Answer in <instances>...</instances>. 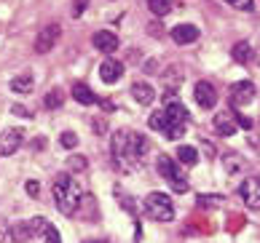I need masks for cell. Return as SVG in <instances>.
Returning <instances> with one entry per match:
<instances>
[{"instance_id": "obj_1", "label": "cell", "mask_w": 260, "mask_h": 243, "mask_svg": "<svg viewBox=\"0 0 260 243\" xmlns=\"http://www.w3.org/2000/svg\"><path fill=\"white\" fill-rule=\"evenodd\" d=\"M110 152H113L115 166L121 171H134L137 166H142V158L148 155V139L142 134L121 129L110 139Z\"/></svg>"}, {"instance_id": "obj_2", "label": "cell", "mask_w": 260, "mask_h": 243, "mask_svg": "<svg viewBox=\"0 0 260 243\" xmlns=\"http://www.w3.org/2000/svg\"><path fill=\"white\" fill-rule=\"evenodd\" d=\"M54 200H56V209H59L64 217H73L75 211L81 206V192H78V184L70 174H59V177L54 179Z\"/></svg>"}, {"instance_id": "obj_3", "label": "cell", "mask_w": 260, "mask_h": 243, "mask_svg": "<svg viewBox=\"0 0 260 243\" xmlns=\"http://www.w3.org/2000/svg\"><path fill=\"white\" fill-rule=\"evenodd\" d=\"M145 214L156 222H172L175 219V206L167 192H150L145 198Z\"/></svg>"}, {"instance_id": "obj_4", "label": "cell", "mask_w": 260, "mask_h": 243, "mask_svg": "<svg viewBox=\"0 0 260 243\" xmlns=\"http://www.w3.org/2000/svg\"><path fill=\"white\" fill-rule=\"evenodd\" d=\"M167 139H177V137H182L185 134V123H188V110L182 107L177 99H169V104H167Z\"/></svg>"}, {"instance_id": "obj_5", "label": "cell", "mask_w": 260, "mask_h": 243, "mask_svg": "<svg viewBox=\"0 0 260 243\" xmlns=\"http://www.w3.org/2000/svg\"><path fill=\"white\" fill-rule=\"evenodd\" d=\"M156 166H158V174H161V177L172 184V190H175V192H188V179L180 174L177 163L172 160L169 155H158Z\"/></svg>"}, {"instance_id": "obj_6", "label": "cell", "mask_w": 260, "mask_h": 243, "mask_svg": "<svg viewBox=\"0 0 260 243\" xmlns=\"http://www.w3.org/2000/svg\"><path fill=\"white\" fill-rule=\"evenodd\" d=\"M59 35H62V27L59 24H46L41 32H38V37H35V51L38 54H49L51 48L56 46V40H59Z\"/></svg>"}, {"instance_id": "obj_7", "label": "cell", "mask_w": 260, "mask_h": 243, "mask_svg": "<svg viewBox=\"0 0 260 243\" xmlns=\"http://www.w3.org/2000/svg\"><path fill=\"white\" fill-rule=\"evenodd\" d=\"M239 195H242L244 206L257 211L260 209V177H249L242 182V187H239Z\"/></svg>"}, {"instance_id": "obj_8", "label": "cell", "mask_w": 260, "mask_h": 243, "mask_svg": "<svg viewBox=\"0 0 260 243\" xmlns=\"http://www.w3.org/2000/svg\"><path fill=\"white\" fill-rule=\"evenodd\" d=\"M22 129H6L0 134V155L8 158V155H14L19 147H22Z\"/></svg>"}, {"instance_id": "obj_9", "label": "cell", "mask_w": 260, "mask_h": 243, "mask_svg": "<svg viewBox=\"0 0 260 243\" xmlns=\"http://www.w3.org/2000/svg\"><path fill=\"white\" fill-rule=\"evenodd\" d=\"M252 99H255V86L249 80H239V83L231 86V102L236 107H247Z\"/></svg>"}, {"instance_id": "obj_10", "label": "cell", "mask_w": 260, "mask_h": 243, "mask_svg": "<svg viewBox=\"0 0 260 243\" xmlns=\"http://www.w3.org/2000/svg\"><path fill=\"white\" fill-rule=\"evenodd\" d=\"M193 94H196L199 107H204V110H212V107L217 104V91H215V86H212L209 80H199Z\"/></svg>"}, {"instance_id": "obj_11", "label": "cell", "mask_w": 260, "mask_h": 243, "mask_svg": "<svg viewBox=\"0 0 260 243\" xmlns=\"http://www.w3.org/2000/svg\"><path fill=\"white\" fill-rule=\"evenodd\" d=\"M91 43H94V48H97V51H102V54H113V51H118V35L110 32V30H100V32H94Z\"/></svg>"}, {"instance_id": "obj_12", "label": "cell", "mask_w": 260, "mask_h": 243, "mask_svg": "<svg viewBox=\"0 0 260 243\" xmlns=\"http://www.w3.org/2000/svg\"><path fill=\"white\" fill-rule=\"evenodd\" d=\"M199 27L196 24H177L172 27V40H175L177 46H188V43H196L199 40Z\"/></svg>"}, {"instance_id": "obj_13", "label": "cell", "mask_w": 260, "mask_h": 243, "mask_svg": "<svg viewBox=\"0 0 260 243\" xmlns=\"http://www.w3.org/2000/svg\"><path fill=\"white\" fill-rule=\"evenodd\" d=\"M239 129V118L234 112H220L215 115V131L220 134V137H234Z\"/></svg>"}, {"instance_id": "obj_14", "label": "cell", "mask_w": 260, "mask_h": 243, "mask_svg": "<svg viewBox=\"0 0 260 243\" xmlns=\"http://www.w3.org/2000/svg\"><path fill=\"white\" fill-rule=\"evenodd\" d=\"M100 77L105 83H118L121 77H123V64L118 59H105L100 64Z\"/></svg>"}, {"instance_id": "obj_15", "label": "cell", "mask_w": 260, "mask_h": 243, "mask_svg": "<svg viewBox=\"0 0 260 243\" xmlns=\"http://www.w3.org/2000/svg\"><path fill=\"white\" fill-rule=\"evenodd\" d=\"M132 96H134L137 104H153V99H156V89H153L150 83H145V80H137L132 86Z\"/></svg>"}, {"instance_id": "obj_16", "label": "cell", "mask_w": 260, "mask_h": 243, "mask_svg": "<svg viewBox=\"0 0 260 243\" xmlns=\"http://www.w3.org/2000/svg\"><path fill=\"white\" fill-rule=\"evenodd\" d=\"M32 89H35V77L30 72H22V75L11 77V91L14 94H30Z\"/></svg>"}, {"instance_id": "obj_17", "label": "cell", "mask_w": 260, "mask_h": 243, "mask_svg": "<svg viewBox=\"0 0 260 243\" xmlns=\"http://www.w3.org/2000/svg\"><path fill=\"white\" fill-rule=\"evenodd\" d=\"M73 99L81 102V104H94V102H97V96H94V91L86 83H75L73 86Z\"/></svg>"}, {"instance_id": "obj_18", "label": "cell", "mask_w": 260, "mask_h": 243, "mask_svg": "<svg viewBox=\"0 0 260 243\" xmlns=\"http://www.w3.org/2000/svg\"><path fill=\"white\" fill-rule=\"evenodd\" d=\"M11 240L16 243H24L32 238V230H30V222H16V225H11V235H8Z\"/></svg>"}, {"instance_id": "obj_19", "label": "cell", "mask_w": 260, "mask_h": 243, "mask_svg": "<svg viewBox=\"0 0 260 243\" xmlns=\"http://www.w3.org/2000/svg\"><path fill=\"white\" fill-rule=\"evenodd\" d=\"M231 56H234L239 64H247V62H252V48H249V43H236Z\"/></svg>"}, {"instance_id": "obj_20", "label": "cell", "mask_w": 260, "mask_h": 243, "mask_svg": "<svg viewBox=\"0 0 260 243\" xmlns=\"http://www.w3.org/2000/svg\"><path fill=\"white\" fill-rule=\"evenodd\" d=\"M148 8H150V14L153 16H167L169 11H172V3L169 0H148Z\"/></svg>"}, {"instance_id": "obj_21", "label": "cell", "mask_w": 260, "mask_h": 243, "mask_svg": "<svg viewBox=\"0 0 260 243\" xmlns=\"http://www.w3.org/2000/svg\"><path fill=\"white\" fill-rule=\"evenodd\" d=\"M177 158H180V163H185V166H193V163L199 160V152H196V147L182 144V147L177 150Z\"/></svg>"}, {"instance_id": "obj_22", "label": "cell", "mask_w": 260, "mask_h": 243, "mask_svg": "<svg viewBox=\"0 0 260 243\" xmlns=\"http://www.w3.org/2000/svg\"><path fill=\"white\" fill-rule=\"evenodd\" d=\"M46 107L49 110H56V107H62V102H64V94H62V89H51L49 94H46Z\"/></svg>"}, {"instance_id": "obj_23", "label": "cell", "mask_w": 260, "mask_h": 243, "mask_svg": "<svg viewBox=\"0 0 260 243\" xmlns=\"http://www.w3.org/2000/svg\"><path fill=\"white\" fill-rule=\"evenodd\" d=\"M148 126H150V129L153 131H167V112H153L150 115V118H148Z\"/></svg>"}, {"instance_id": "obj_24", "label": "cell", "mask_w": 260, "mask_h": 243, "mask_svg": "<svg viewBox=\"0 0 260 243\" xmlns=\"http://www.w3.org/2000/svg\"><path fill=\"white\" fill-rule=\"evenodd\" d=\"M67 169L70 171H86V155H73V158L67 160Z\"/></svg>"}, {"instance_id": "obj_25", "label": "cell", "mask_w": 260, "mask_h": 243, "mask_svg": "<svg viewBox=\"0 0 260 243\" xmlns=\"http://www.w3.org/2000/svg\"><path fill=\"white\" fill-rule=\"evenodd\" d=\"M59 144H62L64 150H73V147H78V137H75L73 131H64L62 139H59Z\"/></svg>"}, {"instance_id": "obj_26", "label": "cell", "mask_w": 260, "mask_h": 243, "mask_svg": "<svg viewBox=\"0 0 260 243\" xmlns=\"http://www.w3.org/2000/svg\"><path fill=\"white\" fill-rule=\"evenodd\" d=\"M223 203V198L220 195H199V206H207V209H215Z\"/></svg>"}, {"instance_id": "obj_27", "label": "cell", "mask_w": 260, "mask_h": 243, "mask_svg": "<svg viewBox=\"0 0 260 243\" xmlns=\"http://www.w3.org/2000/svg\"><path fill=\"white\" fill-rule=\"evenodd\" d=\"M43 240H46V243H62V238H59V230H56L54 225H49V230H46Z\"/></svg>"}, {"instance_id": "obj_28", "label": "cell", "mask_w": 260, "mask_h": 243, "mask_svg": "<svg viewBox=\"0 0 260 243\" xmlns=\"http://www.w3.org/2000/svg\"><path fill=\"white\" fill-rule=\"evenodd\" d=\"M225 3H231L239 11H252V0H225Z\"/></svg>"}, {"instance_id": "obj_29", "label": "cell", "mask_w": 260, "mask_h": 243, "mask_svg": "<svg viewBox=\"0 0 260 243\" xmlns=\"http://www.w3.org/2000/svg\"><path fill=\"white\" fill-rule=\"evenodd\" d=\"M86 6H89V0H75V3H73V16H75V19H78V16H83Z\"/></svg>"}, {"instance_id": "obj_30", "label": "cell", "mask_w": 260, "mask_h": 243, "mask_svg": "<svg viewBox=\"0 0 260 243\" xmlns=\"http://www.w3.org/2000/svg\"><path fill=\"white\" fill-rule=\"evenodd\" d=\"M24 190H27V195H32V198H38V192H41V184H38L35 179H30L24 184Z\"/></svg>"}, {"instance_id": "obj_31", "label": "cell", "mask_w": 260, "mask_h": 243, "mask_svg": "<svg viewBox=\"0 0 260 243\" xmlns=\"http://www.w3.org/2000/svg\"><path fill=\"white\" fill-rule=\"evenodd\" d=\"M11 110H14V112L19 115V118H32V112H30V110H24V107H22V104H14V107H11Z\"/></svg>"}, {"instance_id": "obj_32", "label": "cell", "mask_w": 260, "mask_h": 243, "mask_svg": "<svg viewBox=\"0 0 260 243\" xmlns=\"http://www.w3.org/2000/svg\"><path fill=\"white\" fill-rule=\"evenodd\" d=\"M6 235H11V227H6L3 222H0V243L6 240Z\"/></svg>"}, {"instance_id": "obj_33", "label": "cell", "mask_w": 260, "mask_h": 243, "mask_svg": "<svg viewBox=\"0 0 260 243\" xmlns=\"http://www.w3.org/2000/svg\"><path fill=\"white\" fill-rule=\"evenodd\" d=\"M148 32H150L153 37H156V35H161V24H150V27H148Z\"/></svg>"}, {"instance_id": "obj_34", "label": "cell", "mask_w": 260, "mask_h": 243, "mask_svg": "<svg viewBox=\"0 0 260 243\" xmlns=\"http://www.w3.org/2000/svg\"><path fill=\"white\" fill-rule=\"evenodd\" d=\"M83 243H108V240H83Z\"/></svg>"}]
</instances>
